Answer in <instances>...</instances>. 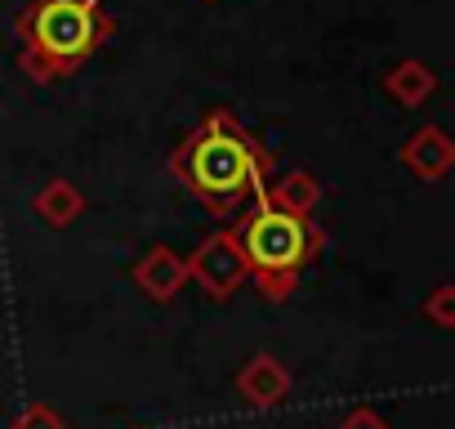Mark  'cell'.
<instances>
[{
  "instance_id": "6da1fadb",
  "label": "cell",
  "mask_w": 455,
  "mask_h": 429,
  "mask_svg": "<svg viewBox=\"0 0 455 429\" xmlns=\"http://www.w3.org/2000/svg\"><path fill=\"white\" fill-rule=\"evenodd\" d=\"M170 170L201 206L233 214L273 179V157L233 112L219 108L170 152Z\"/></svg>"
},
{
  "instance_id": "7a4b0ae2",
  "label": "cell",
  "mask_w": 455,
  "mask_h": 429,
  "mask_svg": "<svg viewBox=\"0 0 455 429\" xmlns=\"http://www.w3.org/2000/svg\"><path fill=\"white\" fill-rule=\"evenodd\" d=\"M112 32L116 23L103 0H28L14 19L19 72L36 85H54L81 72Z\"/></svg>"
},
{
  "instance_id": "3957f363",
  "label": "cell",
  "mask_w": 455,
  "mask_h": 429,
  "mask_svg": "<svg viewBox=\"0 0 455 429\" xmlns=\"http://www.w3.org/2000/svg\"><path fill=\"white\" fill-rule=\"evenodd\" d=\"M233 238H237V247H242V255L251 264V278L259 282L264 300H273V304L291 300L299 273L326 247V233L308 220V214L282 210L264 188L242 206V220H237Z\"/></svg>"
},
{
  "instance_id": "277c9868",
  "label": "cell",
  "mask_w": 455,
  "mask_h": 429,
  "mask_svg": "<svg viewBox=\"0 0 455 429\" xmlns=\"http://www.w3.org/2000/svg\"><path fill=\"white\" fill-rule=\"evenodd\" d=\"M183 260H188V282H196L201 295L214 300V304H228V300L242 291V282L251 278V264H246V255H242L233 229L210 233V238H205L192 255H183Z\"/></svg>"
},
{
  "instance_id": "5b68a950",
  "label": "cell",
  "mask_w": 455,
  "mask_h": 429,
  "mask_svg": "<svg viewBox=\"0 0 455 429\" xmlns=\"http://www.w3.org/2000/svg\"><path fill=\"white\" fill-rule=\"evenodd\" d=\"M130 278H134V287L148 295V300H156V304H170L183 287H188V260L174 251V247H165V242H152L139 260H134V269H130Z\"/></svg>"
},
{
  "instance_id": "8992f818",
  "label": "cell",
  "mask_w": 455,
  "mask_h": 429,
  "mask_svg": "<svg viewBox=\"0 0 455 429\" xmlns=\"http://www.w3.org/2000/svg\"><path fill=\"white\" fill-rule=\"evenodd\" d=\"M233 389H237V398L246 402V407H282L286 398H291V389H295V376H291V367L277 358V353H255L242 371H237V380H233Z\"/></svg>"
},
{
  "instance_id": "52a82bcc",
  "label": "cell",
  "mask_w": 455,
  "mask_h": 429,
  "mask_svg": "<svg viewBox=\"0 0 455 429\" xmlns=\"http://www.w3.org/2000/svg\"><path fill=\"white\" fill-rule=\"evenodd\" d=\"M397 157H402V166H406L415 179L437 183V179H446L451 166H455V143H451V134H446L442 125H419V130L402 143Z\"/></svg>"
},
{
  "instance_id": "ba28073f",
  "label": "cell",
  "mask_w": 455,
  "mask_h": 429,
  "mask_svg": "<svg viewBox=\"0 0 455 429\" xmlns=\"http://www.w3.org/2000/svg\"><path fill=\"white\" fill-rule=\"evenodd\" d=\"M85 192L72 183V179H50L41 183V192L32 197V210H36V220H45L50 229H72L81 214H85Z\"/></svg>"
},
{
  "instance_id": "9c48e42d",
  "label": "cell",
  "mask_w": 455,
  "mask_h": 429,
  "mask_svg": "<svg viewBox=\"0 0 455 429\" xmlns=\"http://www.w3.org/2000/svg\"><path fill=\"white\" fill-rule=\"evenodd\" d=\"M384 94L397 103V108H419L437 94V72L419 59H402L384 72Z\"/></svg>"
},
{
  "instance_id": "30bf717a",
  "label": "cell",
  "mask_w": 455,
  "mask_h": 429,
  "mask_svg": "<svg viewBox=\"0 0 455 429\" xmlns=\"http://www.w3.org/2000/svg\"><path fill=\"white\" fill-rule=\"evenodd\" d=\"M264 192H268L282 210H291V214H313V210L322 206V179H317V174H308V170L273 174V179L264 183Z\"/></svg>"
},
{
  "instance_id": "8fae6325",
  "label": "cell",
  "mask_w": 455,
  "mask_h": 429,
  "mask_svg": "<svg viewBox=\"0 0 455 429\" xmlns=\"http://www.w3.org/2000/svg\"><path fill=\"white\" fill-rule=\"evenodd\" d=\"M419 313H424L433 327L451 331V327H455V287H451V282H442V287H437V291L419 304Z\"/></svg>"
},
{
  "instance_id": "7c38bea8",
  "label": "cell",
  "mask_w": 455,
  "mask_h": 429,
  "mask_svg": "<svg viewBox=\"0 0 455 429\" xmlns=\"http://www.w3.org/2000/svg\"><path fill=\"white\" fill-rule=\"evenodd\" d=\"M10 429H68V420H63L50 402H32V407L19 411V420H14Z\"/></svg>"
},
{
  "instance_id": "4fadbf2b",
  "label": "cell",
  "mask_w": 455,
  "mask_h": 429,
  "mask_svg": "<svg viewBox=\"0 0 455 429\" xmlns=\"http://www.w3.org/2000/svg\"><path fill=\"white\" fill-rule=\"evenodd\" d=\"M339 429H393V425H388L375 407H353V411L339 420Z\"/></svg>"
},
{
  "instance_id": "5bb4252c",
  "label": "cell",
  "mask_w": 455,
  "mask_h": 429,
  "mask_svg": "<svg viewBox=\"0 0 455 429\" xmlns=\"http://www.w3.org/2000/svg\"><path fill=\"white\" fill-rule=\"evenodd\" d=\"M205 5H214V0H205Z\"/></svg>"
}]
</instances>
